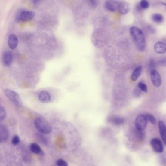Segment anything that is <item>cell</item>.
I'll list each match as a JSON object with an SVG mask.
<instances>
[{
	"mask_svg": "<svg viewBox=\"0 0 166 166\" xmlns=\"http://www.w3.org/2000/svg\"><path fill=\"white\" fill-rule=\"evenodd\" d=\"M39 101L43 103H48L51 101V95L49 92L46 91H42L38 94Z\"/></svg>",
	"mask_w": 166,
	"mask_h": 166,
	"instance_id": "13",
	"label": "cell"
},
{
	"mask_svg": "<svg viewBox=\"0 0 166 166\" xmlns=\"http://www.w3.org/2000/svg\"><path fill=\"white\" fill-rule=\"evenodd\" d=\"M155 53L158 54H164L166 53V44L163 42H157L154 45Z\"/></svg>",
	"mask_w": 166,
	"mask_h": 166,
	"instance_id": "12",
	"label": "cell"
},
{
	"mask_svg": "<svg viewBox=\"0 0 166 166\" xmlns=\"http://www.w3.org/2000/svg\"><path fill=\"white\" fill-rule=\"evenodd\" d=\"M9 131L5 125L0 123V143L5 142L9 137Z\"/></svg>",
	"mask_w": 166,
	"mask_h": 166,
	"instance_id": "10",
	"label": "cell"
},
{
	"mask_svg": "<svg viewBox=\"0 0 166 166\" xmlns=\"http://www.w3.org/2000/svg\"><path fill=\"white\" fill-rule=\"evenodd\" d=\"M148 30L151 33H155V28L152 26H149Z\"/></svg>",
	"mask_w": 166,
	"mask_h": 166,
	"instance_id": "31",
	"label": "cell"
},
{
	"mask_svg": "<svg viewBox=\"0 0 166 166\" xmlns=\"http://www.w3.org/2000/svg\"><path fill=\"white\" fill-rule=\"evenodd\" d=\"M137 87L140 89L141 91H143L145 93H147L148 92L147 87L146 85L144 83H142V82L138 83Z\"/></svg>",
	"mask_w": 166,
	"mask_h": 166,
	"instance_id": "24",
	"label": "cell"
},
{
	"mask_svg": "<svg viewBox=\"0 0 166 166\" xmlns=\"http://www.w3.org/2000/svg\"><path fill=\"white\" fill-rule=\"evenodd\" d=\"M20 141V140L19 136H15L13 137L12 140V143L14 145H17L19 143Z\"/></svg>",
	"mask_w": 166,
	"mask_h": 166,
	"instance_id": "27",
	"label": "cell"
},
{
	"mask_svg": "<svg viewBox=\"0 0 166 166\" xmlns=\"http://www.w3.org/2000/svg\"><path fill=\"white\" fill-rule=\"evenodd\" d=\"M145 115L146 119L148 121L151 122V123H152L153 124H155L156 123V120L155 118V117H154L152 114H151L147 113Z\"/></svg>",
	"mask_w": 166,
	"mask_h": 166,
	"instance_id": "22",
	"label": "cell"
},
{
	"mask_svg": "<svg viewBox=\"0 0 166 166\" xmlns=\"http://www.w3.org/2000/svg\"><path fill=\"white\" fill-rule=\"evenodd\" d=\"M141 91L140 89L137 87V88H135L134 91V95L136 97H139L141 94Z\"/></svg>",
	"mask_w": 166,
	"mask_h": 166,
	"instance_id": "28",
	"label": "cell"
},
{
	"mask_svg": "<svg viewBox=\"0 0 166 166\" xmlns=\"http://www.w3.org/2000/svg\"><path fill=\"white\" fill-rule=\"evenodd\" d=\"M6 117V110L3 106L0 105V121L5 120Z\"/></svg>",
	"mask_w": 166,
	"mask_h": 166,
	"instance_id": "23",
	"label": "cell"
},
{
	"mask_svg": "<svg viewBox=\"0 0 166 166\" xmlns=\"http://www.w3.org/2000/svg\"><path fill=\"white\" fill-rule=\"evenodd\" d=\"M12 61L13 55L11 52H6L4 53L2 56V61L4 65L6 67H8L11 64Z\"/></svg>",
	"mask_w": 166,
	"mask_h": 166,
	"instance_id": "11",
	"label": "cell"
},
{
	"mask_svg": "<svg viewBox=\"0 0 166 166\" xmlns=\"http://www.w3.org/2000/svg\"><path fill=\"white\" fill-rule=\"evenodd\" d=\"M109 121L114 125L118 126L122 124L124 122V120L121 117L114 116L110 118Z\"/></svg>",
	"mask_w": 166,
	"mask_h": 166,
	"instance_id": "16",
	"label": "cell"
},
{
	"mask_svg": "<svg viewBox=\"0 0 166 166\" xmlns=\"http://www.w3.org/2000/svg\"><path fill=\"white\" fill-rule=\"evenodd\" d=\"M35 16V13L32 11L20 9L16 14V22L17 23L28 22L33 20Z\"/></svg>",
	"mask_w": 166,
	"mask_h": 166,
	"instance_id": "3",
	"label": "cell"
},
{
	"mask_svg": "<svg viewBox=\"0 0 166 166\" xmlns=\"http://www.w3.org/2000/svg\"><path fill=\"white\" fill-rule=\"evenodd\" d=\"M151 145L153 150L156 153L160 154L163 152V144L158 138H153L151 141Z\"/></svg>",
	"mask_w": 166,
	"mask_h": 166,
	"instance_id": "7",
	"label": "cell"
},
{
	"mask_svg": "<svg viewBox=\"0 0 166 166\" xmlns=\"http://www.w3.org/2000/svg\"><path fill=\"white\" fill-rule=\"evenodd\" d=\"M57 166H68L67 162L62 159H59L57 160Z\"/></svg>",
	"mask_w": 166,
	"mask_h": 166,
	"instance_id": "26",
	"label": "cell"
},
{
	"mask_svg": "<svg viewBox=\"0 0 166 166\" xmlns=\"http://www.w3.org/2000/svg\"><path fill=\"white\" fill-rule=\"evenodd\" d=\"M158 64L161 66H166V58H163L160 59L158 61Z\"/></svg>",
	"mask_w": 166,
	"mask_h": 166,
	"instance_id": "29",
	"label": "cell"
},
{
	"mask_svg": "<svg viewBox=\"0 0 166 166\" xmlns=\"http://www.w3.org/2000/svg\"><path fill=\"white\" fill-rule=\"evenodd\" d=\"M6 97H8L10 102L18 107H21L23 103L22 100L17 92L9 89H5L4 91Z\"/></svg>",
	"mask_w": 166,
	"mask_h": 166,
	"instance_id": "4",
	"label": "cell"
},
{
	"mask_svg": "<svg viewBox=\"0 0 166 166\" xmlns=\"http://www.w3.org/2000/svg\"><path fill=\"white\" fill-rule=\"evenodd\" d=\"M147 120L145 115L140 114L138 115L135 120L136 129L139 131H143L147 127Z\"/></svg>",
	"mask_w": 166,
	"mask_h": 166,
	"instance_id": "5",
	"label": "cell"
},
{
	"mask_svg": "<svg viewBox=\"0 0 166 166\" xmlns=\"http://www.w3.org/2000/svg\"><path fill=\"white\" fill-rule=\"evenodd\" d=\"M152 20L157 23H161L164 21V17L159 13H155L152 16Z\"/></svg>",
	"mask_w": 166,
	"mask_h": 166,
	"instance_id": "18",
	"label": "cell"
},
{
	"mask_svg": "<svg viewBox=\"0 0 166 166\" xmlns=\"http://www.w3.org/2000/svg\"><path fill=\"white\" fill-rule=\"evenodd\" d=\"M156 65H157V64H156V62L154 59H151L150 62H149V67L150 71L155 69Z\"/></svg>",
	"mask_w": 166,
	"mask_h": 166,
	"instance_id": "25",
	"label": "cell"
},
{
	"mask_svg": "<svg viewBox=\"0 0 166 166\" xmlns=\"http://www.w3.org/2000/svg\"><path fill=\"white\" fill-rule=\"evenodd\" d=\"M90 7L92 8H96L98 5V0H85Z\"/></svg>",
	"mask_w": 166,
	"mask_h": 166,
	"instance_id": "21",
	"label": "cell"
},
{
	"mask_svg": "<svg viewBox=\"0 0 166 166\" xmlns=\"http://www.w3.org/2000/svg\"><path fill=\"white\" fill-rule=\"evenodd\" d=\"M34 125L35 128L42 134L47 135L52 132V127L51 125L43 117H38L36 118L34 121Z\"/></svg>",
	"mask_w": 166,
	"mask_h": 166,
	"instance_id": "2",
	"label": "cell"
},
{
	"mask_svg": "<svg viewBox=\"0 0 166 166\" xmlns=\"http://www.w3.org/2000/svg\"><path fill=\"white\" fill-rule=\"evenodd\" d=\"M161 4L162 5H164V6H166V3H164V2H162L161 3Z\"/></svg>",
	"mask_w": 166,
	"mask_h": 166,
	"instance_id": "32",
	"label": "cell"
},
{
	"mask_svg": "<svg viewBox=\"0 0 166 166\" xmlns=\"http://www.w3.org/2000/svg\"><path fill=\"white\" fill-rule=\"evenodd\" d=\"M30 150L33 153L37 154V155H39L42 152V149L40 147V146L37 143H33L31 144Z\"/></svg>",
	"mask_w": 166,
	"mask_h": 166,
	"instance_id": "19",
	"label": "cell"
},
{
	"mask_svg": "<svg viewBox=\"0 0 166 166\" xmlns=\"http://www.w3.org/2000/svg\"><path fill=\"white\" fill-rule=\"evenodd\" d=\"M142 68L141 66H138L134 69L131 76V79L133 81H136L140 77L142 72Z\"/></svg>",
	"mask_w": 166,
	"mask_h": 166,
	"instance_id": "17",
	"label": "cell"
},
{
	"mask_svg": "<svg viewBox=\"0 0 166 166\" xmlns=\"http://www.w3.org/2000/svg\"><path fill=\"white\" fill-rule=\"evenodd\" d=\"M120 1L117 0H107L105 4V8L109 11L114 12L118 11Z\"/></svg>",
	"mask_w": 166,
	"mask_h": 166,
	"instance_id": "6",
	"label": "cell"
},
{
	"mask_svg": "<svg viewBox=\"0 0 166 166\" xmlns=\"http://www.w3.org/2000/svg\"><path fill=\"white\" fill-rule=\"evenodd\" d=\"M158 127L161 138L164 143L166 145V126L163 121H160L158 122Z\"/></svg>",
	"mask_w": 166,
	"mask_h": 166,
	"instance_id": "15",
	"label": "cell"
},
{
	"mask_svg": "<svg viewBox=\"0 0 166 166\" xmlns=\"http://www.w3.org/2000/svg\"><path fill=\"white\" fill-rule=\"evenodd\" d=\"M8 45L11 50L15 49L19 43L18 38L15 34H11L8 38Z\"/></svg>",
	"mask_w": 166,
	"mask_h": 166,
	"instance_id": "9",
	"label": "cell"
},
{
	"mask_svg": "<svg viewBox=\"0 0 166 166\" xmlns=\"http://www.w3.org/2000/svg\"><path fill=\"white\" fill-rule=\"evenodd\" d=\"M151 79L152 84L156 88H159L161 85L162 80L161 76L156 69L151 71Z\"/></svg>",
	"mask_w": 166,
	"mask_h": 166,
	"instance_id": "8",
	"label": "cell"
},
{
	"mask_svg": "<svg viewBox=\"0 0 166 166\" xmlns=\"http://www.w3.org/2000/svg\"><path fill=\"white\" fill-rule=\"evenodd\" d=\"M130 10L129 5L125 2H120L118 12L121 15L127 14Z\"/></svg>",
	"mask_w": 166,
	"mask_h": 166,
	"instance_id": "14",
	"label": "cell"
},
{
	"mask_svg": "<svg viewBox=\"0 0 166 166\" xmlns=\"http://www.w3.org/2000/svg\"><path fill=\"white\" fill-rule=\"evenodd\" d=\"M149 5H150L147 0H141L138 5V9L140 10L147 9L149 7Z\"/></svg>",
	"mask_w": 166,
	"mask_h": 166,
	"instance_id": "20",
	"label": "cell"
},
{
	"mask_svg": "<svg viewBox=\"0 0 166 166\" xmlns=\"http://www.w3.org/2000/svg\"><path fill=\"white\" fill-rule=\"evenodd\" d=\"M130 33L136 48L140 52H144L146 48V41L143 31L140 28L132 26L130 28Z\"/></svg>",
	"mask_w": 166,
	"mask_h": 166,
	"instance_id": "1",
	"label": "cell"
},
{
	"mask_svg": "<svg viewBox=\"0 0 166 166\" xmlns=\"http://www.w3.org/2000/svg\"><path fill=\"white\" fill-rule=\"evenodd\" d=\"M43 1V0H32V2L34 5H38Z\"/></svg>",
	"mask_w": 166,
	"mask_h": 166,
	"instance_id": "30",
	"label": "cell"
}]
</instances>
